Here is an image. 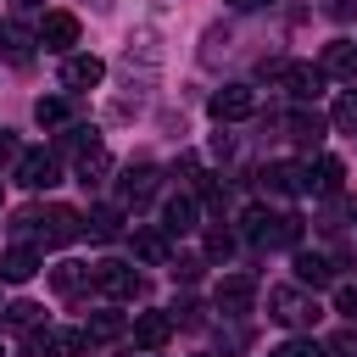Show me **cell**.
<instances>
[{"label":"cell","instance_id":"18","mask_svg":"<svg viewBox=\"0 0 357 357\" xmlns=\"http://www.w3.org/2000/svg\"><path fill=\"white\" fill-rule=\"evenodd\" d=\"M318 67H324V78H357V39H329Z\"/></svg>","mask_w":357,"mask_h":357},{"label":"cell","instance_id":"24","mask_svg":"<svg viewBox=\"0 0 357 357\" xmlns=\"http://www.w3.org/2000/svg\"><path fill=\"white\" fill-rule=\"evenodd\" d=\"M22 357H67L61 351V329H28L22 335Z\"/></svg>","mask_w":357,"mask_h":357},{"label":"cell","instance_id":"11","mask_svg":"<svg viewBox=\"0 0 357 357\" xmlns=\"http://www.w3.org/2000/svg\"><path fill=\"white\" fill-rule=\"evenodd\" d=\"M167 335H173V318H167V312H139V318L128 324L134 351H162V346H167Z\"/></svg>","mask_w":357,"mask_h":357},{"label":"cell","instance_id":"36","mask_svg":"<svg viewBox=\"0 0 357 357\" xmlns=\"http://www.w3.org/2000/svg\"><path fill=\"white\" fill-rule=\"evenodd\" d=\"M167 318H173V324H184V329H201V324H206V318H201V307H195V301H178V307H173V312H167Z\"/></svg>","mask_w":357,"mask_h":357},{"label":"cell","instance_id":"9","mask_svg":"<svg viewBox=\"0 0 357 357\" xmlns=\"http://www.w3.org/2000/svg\"><path fill=\"white\" fill-rule=\"evenodd\" d=\"M100 78H106V61L100 56H89V50L61 56V89H95Z\"/></svg>","mask_w":357,"mask_h":357},{"label":"cell","instance_id":"16","mask_svg":"<svg viewBox=\"0 0 357 357\" xmlns=\"http://www.w3.org/2000/svg\"><path fill=\"white\" fill-rule=\"evenodd\" d=\"M33 273H39V245H28V240H22V245H11V251L0 257V279H11V284H28Z\"/></svg>","mask_w":357,"mask_h":357},{"label":"cell","instance_id":"17","mask_svg":"<svg viewBox=\"0 0 357 357\" xmlns=\"http://www.w3.org/2000/svg\"><path fill=\"white\" fill-rule=\"evenodd\" d=\"M329 279H335V262L324 251H296V284L301 290H324Z\"/></svg>","mask_w":357,"mask_h":357},{"label":"cell","instance_id":"27","mask_svg":"<svg viewBox=\"0 0 357 357\" xmlns=\"http://www.w3.org/2000/svg\"><path fill=\"white\" fill-rule=\"evenodd\" d=\"M112 173V156H106V145H95V151H84L78 156V184H100Z\"/></svg>","mask_w":357,"mask_h":357},{"label":"cell","instance_id":"7","mask_svg":"<svg viewBox=\"0 0 357 357\" xmlns=\"http://www.w3.org/2000/svg\"><path fill=\"white\" fill-rule=\"evenodd\" d=\"M257 184H262L268 195H312V184H307V162H268V167L257 173Z\"/></svg>","mask_w":357,"mask_h":357},{"label":"cell","instance_id":"26","mask_svg":"<svg viewBox=\"0 0 357 357\" xmlns=\"http://www.w3.org/2000/svg\"><path fill=\"white\" fill-rule=\"evenodd\" d=\"M50 284H56V296H78L89 284V268L84 262H61V268H50Z\"/></svg>","mask_w":357,"mask_h":357},{"label":"cell","instance_id":"4","mask_svg":"<svg viewBox=\"0 0 357 357\" xmlns=\"http://www.w3.org/2000/svg\"><path fill=\"white\" fill-rule=\"evenodd\" d=\"M89 284H95L106 301H139V296H145V273L128 268V262H95V268H89Z\"/></svg>","mask_w":357,"mask_h":357},{"label":"cell","instance_id":"23","mask_svg":"<svg viewBox=\"0 0 357 357\" xmlns=\"http://www.w3.org/2000/svg\"><path fill=\"white\" fill-rule=\"evenodd\" d=\"M84 329H89V340L100 346V340H123V335H128V318H123V312H112V307H100V312H89V318H84Z\"/></svg>","mask_w":357,"mask_h":357},{"label":"cell","instance_id":"2","mask_svg":"<svg viewBox=\"0 0 357 357\" xmlns=\"http://www.w3.org/2000/svg\"><path fill=\"white\" fill-rule=\"evenodd\" d=\"M268 318L284 329H312L318 324V296H307L301 284H273L268 290Z\"/></svg>","mask_w":357,"mask_h":357},{"label":"cell","instance_id":"29","mask_svg":"<svg viewBox=\"0 0 357 357\" xmlns=\"http://www.w3.org/2000/svg\"><path fill=\"white\" fill-rule=\"evenodd\" d=\"M329 123H335L340 134H357V89H346V95L335 100V112H329Z\"/></svg>","mask_w":357,"mask_h":357},{"label":"cell","instance_id":"3","mask_svg":"<svg viewBox=\"0 0 357 357\" xmlns=\"http://www.w3.org/2000/svg\"><path fill=\"white\" fill-rule=\"evenodd\" d=\"M84 234V212H73V206H39V218H33V245L45 251V245H73Z\"/></svg>","mask_w":357,"mask_h":357},{"label":"cell","instance_id":"31","mask_svg":"<svg viewBox=\"0 0 357 357\" xmlns=\"http://www.w3.org/2000/svg\"><path fill=\"white\" fill-rule=\"evenodd\" d=\"M268 357H324V346H318L312 335H296V340H284V346L268 351Z\"/></svg>","mask_w":357,"mask_h":357},{"label":"cell","instance_id":"6","mask_svg":"<svg viewBox=\"0 0 357 357\" xmlns=\"http://www.w3.org/2000/svg\"><path fill=\"white\" fill-rule=\"evenodd\" d=\"M11 178L22 190H50V184H61V162H56V151H22V162L11 167Z\"/></svg>","mask_w":357,"mask_h":357},{"label":"cell","instance_id":"33","mask_svg":"<svg viewBox=\"0 0 357 357\" xmlns=\"http://www.w3.org/2000/svg\"><path fill=\"white\" fill-rule=\"evenodd\" d=\"M324 357H357V329H340V335H329Z\"/></svg>","mask_w":357,"mask_h":357},{"label":"cell","instance_id":"5","mask_svg":"<svg viewBox=\"0 0 357 357\" xmlns=\"http://www.w3.org/2000/svg\"><path fill=\"white\" fill-rule=\"evenodd\" d=\"M206 112H212V123H245L257 112V89L251 84H223V89H212Z\"/></svg>","mask_w":357,"mask_h":357},{"label":"cell","instance_id":"13","mask_svg":"<svg viewBox=\"0 0 357 357\" xmlns=\"http://www.w3.org/2000/svg\"><path fill=\"white\" fill-rule=\"evenodd\" d=\"M156 178H162V173H156L151 162H134V167H123L117 190H123V201H128V206H145V201L156 195Z\"/></svg>","mask_w":357,"mask_h":357},{"label":"cell","instance_id":"10","mask_svg":"<svg viewBox=\"0 0 357 357\" xmlns=\"http://www.w3.org/2000/svg\"><path fill=\"white\" fill-rule=\"evenodd\" d=\"M251 301H257V279H251V273H229V279H218V307H223V318L251 312Z\"/></svg>","mask_w":357,"mask_h":357},{"label":"cell","instance_id":"37","mask_svg":"<svg viewBox=\"0 0 357 357\" xmlns=\"http://www.w3.org/2000/svg\"><path fill=\"white\" fill-rule=\"evenodd\" d=\"M17 162H22V145L11 128H0V167H17Z\"/></svg>","mask_w":357,"mask_h":357},{"label":"cell","instance_id":"32","mask_svg":"<svg viewBox=\"0 0 357 357\" xmlns=\"http://www.w3.org/2000/svg\"><path fill=\"white\" fill-rule=\"evenodd\" d=\"M257 78H262V84H284V78H290V61H284V56H262V61H257Z\"/></svg>","mask_w":357,"mask_h":357},{"label":"cell","instance_id":"8","mask_svg":"<svg viewBox=\"0 0 357 357\" xmlns=\"http://www.w3.org/2000/svg\"><path fill=\"white\" fill-rule=\"evenodd\" d=\"M33 33H39V45H45L50 56H73V45H78V17H73V11H45V22H39Z\"/></svg>","mask_w":357,"mask_h":357},{"label":"cell","instance_id":"22","mask_svg":"<svg viewBox=\"0 0 357 357\" xmlns=\"http://www.w3.org/2000/svg\"><path fill=\"white\" fill-rule=\"evenodd\" d=\"M33 123L39 128H73V100L67 95H39L33 100Z\"/></svg>","mask_w":357,"mask_h":357},{"label":"cell","instance_id":"28","mask_svg":"<svg viewBox=\"0 0 357 357\" xmlns=\"http://www.w3.org/2000/svg\"><path fill=\"white\" fill-rule=\"evenodd\" d=\"M0 318L28 335V329H39V301H11V307H0Z\"/></svg>","mask_w":357,"mask_h":357},{"label":"cell","instance_id":"15","mask_svg":"<svg viewBox=\"0 0 357 357\" xmlns=\"http://www.w3.org/2000/svg\"><path fill=\"white\" fill-rule=\"evenodd\" d=\"M195 229H201L195 195H173V201L162 206V234H195Z\"/></svg>","mask_w":357,"mask_h":357},{"label":"cell","instance_id":"30","mask_svg":"<svg viewBox=\"0 0 357 357\" xmlns=\"http://www.w3.org/2000/svg\"><path fill=\"white\" fill-rule=\"evenodd\" d=\"M61 351H67V357H95L89 329H61Z\"/></svg>","mask_w":357,"mask_h":357},{"label":"cell","instance_id":"38","mask_svg":"<svg viewBox=\"0 0 357 357\" xmlns=\"http://www.w3.org/2000/svg\"><path fill=\"white\" fill-rule=\"evenodd\" d=\"M201 268H206L201 257H178V262H173V273H178L184 284H195V279H201Z\"/></svg>","mask_w":357,"mask_h":357},{"label":"cell","instance_id":"25","mask_svg":"<svg viewBox=\"0 0 357 357\" xmlns=\"http://www.w3.org/2000/svg\"><path fill=\"white\" fill-rule=\"evenodd\" d=\"M134 257L139 262H167V234L162 229H134Z\"/></svg>","mask_w":357,"mask_h":357},{"label":"cell","instance_id":"1","mask_svg":"<svg viewBox=\"0 0 357 357\" xmlns=\"http://www.w3.org/2000/svg\"><path fill=\"white\" fill-rule=\"evenodd\" d=\"M245 240H257L262 251H296L301 245V218L296 212H268V206H251L240 218Z\"/></svg>","mask_w":357,"mask_h":357},{"label":"cell","instance_id":"21","mask_svg":"<svg viewBox=\"0 0 357 357\" xmlns=\"http://www.w3.org/2000/svg\"><path fill=\"white\" fill-rule=\"evenodd\" d=\"M284 89H290L296 100H318V89H324V67H312V61H290Z\"/></svg>","mask_w":357,"mask_h":357},{"label":"cell","instance_id":"35","mask_svg":"<svg viewBox=\"0 0 357 357\" xmlns=\"http://www.w3.org/2000/svg\"><path fill=\"white\" fill-rule=\"evenodd\" d=\"M335 312H340L346 324H357V284H340V290H335Z\"/></svg>","mask_w":357,"mask_h":357},{"label":"cell","instance_id":"12","mask_svg":"<svg viewBox=\"0 0 357 357\" xmlns=\"http://www.w3.org/2000/svg\"><path fill=\"white\" fill-rule=\"evenodd\" d=\"M39 50V33H28L22 22H0V61L6 67H28Z\"/></svg>","mask_w":357,"mask_h":357},{"label":"cell","instance_id":"14","mask_svg":"<svg viewBox=\"0 0 357 357\" xmlns=\"http://www.w3.org/2000/svg\"><path fill=\"white\" fill-rule=\"evenodd\" d=\"M290 139H301V145H318L324 139V112H307V106H296V112H279L273 117Z\"/></svg>","mask_w":357,"mask_h":357},{"label":"cell","instance_id":"34","mask_svg":"<svg viewBox=\"0 0 357 357\" xmlns=\"http://www.w3.org/2000/svg\"><path fill=\"white\" fill-rule=\"evenodd\" d=\"M229 251H234V234H229V229H212V234H206V257H212V262H223Z\"/></svg>","mask_w":357,"mask_h":357},{"label":"cell","instance_id":"40","mask_svg":"<svg viewBox=\"0 0 357 357\" xmlns=\"http://www.w3.org/2000/svg\"><path fill=\"white\" fill-rule=\"evenodd\" d=\"M234 11H262V6H273V0H229Z\"/></svg>","mask_w":357,"mask_h":357},{"label":"cell","instance_id":"39","mask_svg":"<svg viewBox=\"0 0 357 357\" xmlns=\"http://www.w3.org/2000/svg\"><path fill=\"white\" fill-rule=\"evenodd\" d=\"M324 11H329V17H335V22H346V17H351V0H329V6H324Z\"/></svg>","mask_w":357,"mask_h":357},{"label":"cell","instance_id":"20","mask_svg":"<svg viewBox=\"0 0 357 357\" xmlns=\"http://www.w3.org/2000/svg\"><path fill=\"white\" fill-rule=\"evenodd\" d=\"M307 184H312V195H340L346 167H340L335 156H318V162H307Z\"/></svg>","mask_w":357,"mask_h":357},{"label":"cell","instance_id":"19","mask_svg":"<svg viewBox=\"0 0 357 357\" xmlns=\"http://www.w3.org/2000/svg\"><path fill=\"white\" fill-rule=\"evenodd\" d=\"M84 234H89L95 245L117 240V234H123V206H89V212H84Z\"/></svg>","mask_w":357,"mask_h":357}]
</instances>
